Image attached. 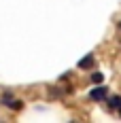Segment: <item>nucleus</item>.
Masks as SVG:
<instances>
[{
  "mask_svg": "<svg viewBox=\"0 0 121 123\" xmlns=\"http://www.w3.org/2000/svg\"><path fill=\"white\" fill-rule=\"evenodd\" d=\"M119 112H121V106H119Z\"/></svg>",
  "mask_w": 121,
  "mask_h": 123,
  "instance_id": "0eeeda50",
  "label": "nucleus"
},
{
  "mask_svg": "<svg viewBox=\"0 0 121 123\" xmlns=\"http://www.w3.org/2000/svg\"><path fill=\"white\" fill-rule=\"evenodd\" d=\"M89 81H91V83H96V85H98V83H102V81H104V74H102V72H94V74H91V79H89Z\"/></svg>",
  "mask_w": 121,
  "mask_h": 123,
  "instance_id": "20e7f679",
  "label": "nucleus"
},
{
  "mask_svg": "<svg viewBox=\"0 0 121 123\" xmlns=\"http://www.w3.org/2000/svg\"><path fill=\"white\" fill-rule=\"evenodd\" d=\"M9 106H11L13 111H19V108H24V102H17V100L13 102V100H11V104H9Z\"/></svg>",
  "mask_w": 121,
  "mask_h": 123,
  "instance_id": "39448f33",
  "label": "nucleus"
},
{
  "mask_svg": "<svg viewBox=\"0 0 121 123\" xmlns=\"http://www.w3.org/2000/svg\"><path fill=\"white\" fill-rule=\"evenodd\" d=\"M106 87H102V85H98L96 89H91L89 91V100L91 102H102V100H106Z\"/></svg>",
  "mask_w": 121,
  "mask_h": 123,
  "instance_id": "f257e3e1",
  "label": "nucleus"
},
{
  "mask_svg": "<svg viewBox=\"0 0 121 123\" xmlns=\"http://www.w3.org/2000/svg\"><path fill=\"white\" fill-rule=\"evenodd\" d=\"M108 106H110V108H119V106H121V98H119V96H110V98H108Z\"/></svg>",
  "mask_w": 121,
  "mask_h": 123,
  "instance_id": "7ed1b4c3",
  "label": "nucleus"
},
{
  "mask_svg": "<svg viewBox=\"0 0 121 123\" xmlns=\"http://www.w3.org/2000/svg\"><path fill=\"white\" fill-rule=\"evenodd\" d=\"M91 64H94V57H91V53H89L87 57H83V60L79 62V68H81V70H87V68H91Z\"/></svg>",
  "mask_w": 121,
  "mask_h": 123,
  "instance_id": "f03ea898",
  "label": "nucleus"
},
{
  "mask_svg": "<svg viewBox=\"0 0 121 123\" xmlns=\"http://www.w3.org/2000/svg\"><path fill=\"white\" fill-rule=\"evenodd\" d=\"M11 93H4V96H2V106H9V104H11Z\"/></svg>",
  "mask_w": 121,
  "mask_h": 123,
  "instance_id": "423d86ee",
  "label": "nucleus"
}]
</instances>
